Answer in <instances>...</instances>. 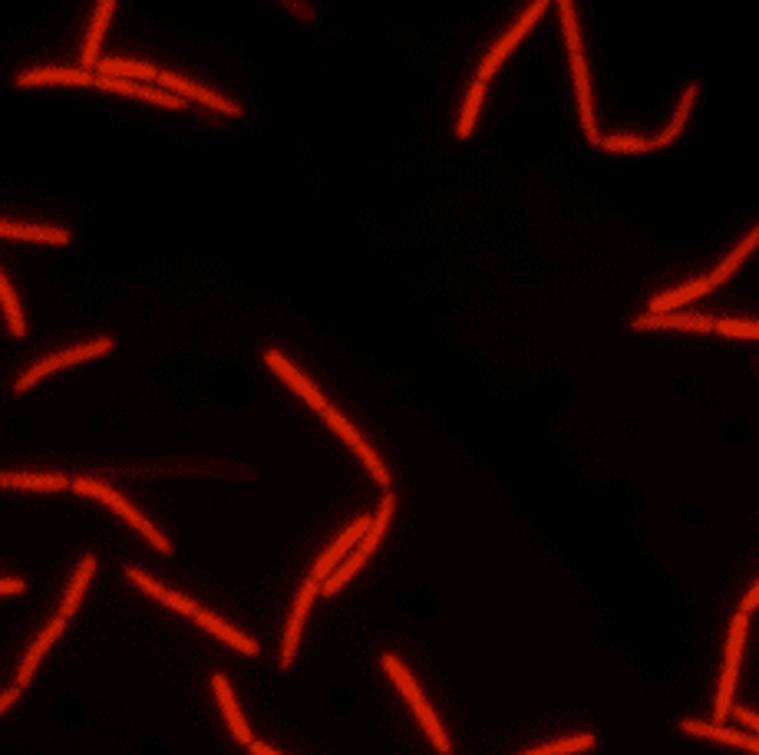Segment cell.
I'll list each match as a JSON object with an SVG mask.
<instances>
[{"label":"cell","instance_id":"6da1fadb","mask_svg":"<svg viewBox=\"0 0 759 755\" xmlns=\"http://www.w3.org/2000/svg\"><path fill=\"white\" fill-rule=\"evenodd\" d=\"M383 670H387V676L396 683V690L403 693V699L406 703L413 706V713H416V719H420V726L426 729V736H429V742L443 752V755H449V736H446V729L439 726V719H436V713H433V706L426 703V696H423V690L416 686V680H413V673L406 670V666L393 657V653H383Z\"/></svg>","mask_w":759,"mask_h":755},{"label":"cell","instance_id":"4316f807","mask_svg":"<svg viewBox=\"0 0 759 755\" xmlns=\"http://www.w3.org/2000/svg\"><path fill=\"white\" fill-rule=\"evenodd\" d=\"M482 96H486V83H482V80H472L469 93H466V103H462L459 126H456V136H459V139H469L472 129H476V116H479Z\"/></svg>","mask_w":759,"mask_h":755},{"label":"cell","instance_id":"7402d4cb","mask_svg":"<svg viewBox=\"0 0 759 755\" xmlns=\"http://www.w3.org/2000/svg\"><path fill=\"white\" fill-rule=\"evenodd\" d=\"M96 73L99 76H116V80H159V70L152 63H139V60H123V57H113V60H99L96 63Z\"/></svg>","mask_w":759,"mask_h":755},{"label":"cell","instance_id":"5bb4252c","mask_svg":"<svg viewBox=\"0 0 759 755\" xmlns=\"http://www.w3.org/2000/svg\"><path fill=\"white\" fill-rule=\"evenodd\" d=\"M680 729L690 732V736L713 739V742H723V746H736V749H750L759 755V736H750V732H740V729H730L720 723H700V719H684Z\"/></svg>","mask_w":759,"mask_h":755},{"label":"cell","instance_id":"74e56055","mask_svg":"<svg viewBox=\"0 0 759 755\" xmlns=\"http://www.w3.org/2000/svg\"><path fill=\"white\" fill-rule=\"evenodd\" d=\"M248 752H251V755H281L278 749L264 746V742H258V739H255V742H251V746H248Z\"/></svg>","mask_w":759,"mask_h":755},{"label":"cell","instance_id":"e575fe53","mask_svg":"<svg viewBox=\"0 0 759 755\" xmlns=\"http://www.w3.org/2000/svg\"><path fill=\"white\" fill-rule=\"evenodd\" d=\"M27 591V584L20 577H0V594H20Z\"/></svg>","mask_w":759,"mask_h":755},{"label":"cell","instance_id":"ba28073f","mask_svg":"<svg viewBox=\"0 0 759 755\" xmlns=\"http://www.w3.org/2000/svg\"><path fill=\"white\" fill-rule=\"evenodd\" d=\"M165 93H175L179 99H198V103L212 106L215 113H225V116H241V106H235L231 99L218 96L215 90H208V86H198L192 80H185V76L179 73H169V70H159V80H156Z\"/></svg>","mask_w":759,"mask_h":755},{"label":"cell","instance_id":"9c48e42d","mask_svg":"<svg viewBox=\"0 0 759 755\" xmlns=\"http://www.w3.org/2000/svg\"><path fill=\"white\" fill-rule=\"evenodd\" d=\"M321 594V584L317 581H307L301 584V591H297V601L291 607V617H288V630H284V643H281V670H288V666L294 663V653H297V643H301V630H304V617L307 610H311L314 597Z\"/></svg>","mask_w":759,"mask_h":755},{"label":"cell","instance_id":"4dcf8cb0","mask_svg":"<svg viewBox=\"0 0 759 755\" xmlns=\"http://www.w3.org/2000/svg\"><path fill=\"white\" fill-rule=\"evenodd\" d=\"M598 146L604 152H651L654 142L644 139V136H634V132H614V136H601Z\"/></svg>","mask_w":759,"mask_h":755},{"label":"cell","instance_id":"8fae6325","mask_svg":"<svg viewBox=\"0 0 759 755\" xmlns=\"http://www.w3.org/2000/svg\"><path fill=\"white\" fill-rule=\"evenodd\" d=\"M264 363H268L271 370L278 373L281 380L288 383V386H291V390H294L297 396H304V399H307V406H314L317 413H324V409L330 406L327 399H324V393L317 390V386H314L311 380H307V376H304L301 370H297V366H294L288 357H284L281 350H268V353H264Z\"/></svg>","mask_w":759,"mask_h":755},{"label":"cell","instance_id":"3957f363","mask_svg":"<svg viewBox=\"0 0 759 755\" xmlns=\"http://www.w3.org/2000/svg\"><path fill=\"white\" fill-rule=\"evenodd\" d=\"M73 492H80V495H93V498H99V502H106L109 508H113L116 515H123V521H129L132 528L139 531L142 538H146L152 548L156 551H162V554H169L172 551V544H169V538L162 535V531L152 525L149 518H142L136 508H132L123 495L116 492V488H109L106 482H99V479H90V475H80V479H73Z\"/></svg>","mask_w":759,"mask_h":755},{"label":"cell","instance_id":"e0dca14e","mask_svg":"<svg viewBox=\"0 0 759 755\" xmlns=\"http://www.w3.org/2000/svg\"><path fill=\"white\" fill-rule=\"evenodd\" d=\"M66 630V617H53L47 627H43V634L33 640V647L27 650V657H24V663H20V670H17V690H24V686L33 680V673H37V666H40V660H43V653H47L50 647H53V640H57L60 634Z\"/></svg>","mask_w":759,"mask_h":755},{"label":"cell","instance_id":"8d00e7d4","mask_svg":"<svg viewBox=\"0 0 759 755\" xmlns=\"http://www.w3.org/2000/svg\"><path fill=\"white\" fill-rule=\"evenodd\" d=\"M17 696H20L17 686H10L7 693H0V713H4V709H10V703H17Z\"/></svg>","mask_w":759,"mask_h":755},{"label":"cell","instance_id":"d6986e66","mask_svg":"<svg viewBox=\"0 0 759 755\" xmlns=\"http://www.w3.org/2000/svg\"><path fill=\"white\" fill-rule=\"evenodd\" d=\"M713 284L710 277H697V281L690 284H680L674 287V291H660L654 301H651V314H670V310H687L690 301H697V297L710 294Z\"/></svg>","mask_w":759,"mask_h":755},{"label":"cell","instance_id":"cb8c5ba5","mask_svg":"<svg viewBox=\"0 0 759 755\" xmlns=\"http://www.w3.org/2000/svg\"><path fill=\"white\" fill-rule=\"evenodd\" d=\"M756 248H759V225H756V228H753L750 235H746L740 244H736V248H733L730 254H726V258L717 264V268H713V274H707V277H710V284H713V287L723 284L726 277H730L736 268H740V264H743L746 258H750V254H753Z\"/></svg>","mask_w":759,"mask_h":755},{"label":"cell","instance_id":"5b68a950","mask_svg":"<svg viewBox=\"0 0 759 755\" xmlns=\"http://www.w3.org/2000/svg\"><path fill=\"white\" fill-rule=\"evenodd\" d=\"M109 350H113V337H96L93 343H80V347H70V350L53 353V357H43L40 363H33L30 370L17 380V393L30 390V386L37 383L40 376H47V373H53V370H60V366H66V363H83V360L99 357V353H109Z\"/></svg>","mask_w":759,"mask_h":755},{"label":"cell","instance_id":"ffe728a7","mask_svg":"<svg viewBox=\"0 0 759 755\" xmlns=\"http://www.w3.org/2000/svg\"><path fill=\"white\" fill-rule=\"evenodd\" d=\"M113 10H116V4H113V0H99V7H96V17H93V24H90V33H86L83 53H80V60H83V70H90V73H93V66L99 63V40H103V33H106L109 17H113Z\"/></svg>","mask_w":759,"mask_h":755},{"label":"cell","instance_id":"1f68e13d","mask_svg":"<svg viewBox=\"0 0 759 755\" xmlns=\"http://www.w3.org/2000/svg\"><path fill=\"white\" fill-rule=\"evenodd\" d=\"M720 337H740V340H759V320H743V317H723L717 320Z\"/></svg>","mask_w":759,"mask_h":755},{"label":"cell","instance_id":"484cf974","mask_svg":"<svg viewBox=\"0 0 759 755\" xmlns=\"http://www.w3.org/2000/svg\"><path fill=\"white\" fill-rule=\"evenodd\" d=\"M697 93H700V86L697 83H690L687 86V93L680 96V103H677V113H674V119L667 122V129L660 132L657 139H651L654 142V149H664V146H670L680 132H684V126H687V116H690V109H693V99H697Z\"/></svg>","mask_w":759,"mask_h":755},{"label":"cell","instance_id":"7c38bea8","mask_svg":"<svg viewBox=\"0 0 759 755\" xmlns=\"http://www.w3.org/2000/svg\"><path fill=\"white\" fill-rule=\"evenodd\" d=\"M571 73H575V93H578L581 129H585V139L598 146V142H601V132H598V122H594V96H591V76H588L585 53H575V57H571Z\"/></svg>","mask_w":759,"mask_h":755},{"label":"cell","instance_id":"277c9868","mask_svg":"<svg viewBox=\"0 0 759 755\" xmlns=\"http://www.w3.org/2000/svg\"><path fill=\"white\" fill-rule=\"evenodd\" d=\"M545 7H548V0H535L532 7H528V10H522V17L515 20V24H512L509 30H505L499 40L492 43V50L486 53V60H482V66H479V76H476V80H482V83H486L489 76H492L495 70H499V66H502V60L509 57V53H512L515 47H519V40L525 37L528 30L535 27V20L545 14Z\"/></svg>","mask_w":759,"mask_h":755},{"label":"cell","instance_id":"603a6c76","mask_svg":"<svg viewBox=\"0 0 759 755\" xmlns=\"http://www.w3.org/2000/svg\"><path fill=\"white\" fill-rule=\"evenodd\" d=\"M393 508H396V498L387 492V495L380 498V508H377V515H373V521H370L367 535H363L360 544H357V551L363 554V558H370V554L377 551V544L383 541V535H387V525H390V518H393Z\"/></svg>","mask_w":759,"mask_h":755},{"label":"cell","instance_id":"4fadbf2b","mask_svg":"<svg viewBox=\"0 0 759 755\" xmlns=\"http://www.w3.org/2000/svg\"><path fill=\"white\" fill-rule=\"evenodd\" d=\"M126 577H129L132 584L139 587V591H146L149 597H156V601H162L165 607H172L175 614L195 617L198 610H202V607H198V604L192 601V597H185V594H179V591H169V587L159 584L156 577H149L146 571H139V568H126Z\"/></svg>","mask_w":759,"mask_h":755},{"label":"cell","instance_id":"44dd1931","mask_svg":"<svg viewBox=\"0 0 759 755\" xmlns=\"http://www.w3.org/2000/svg\"><path fill=\"white\" fill-rule=\"evenodd\" d=\"M0 235L4 238H24V241H47V244H66L70 231L47 228V225H24V221H7L0 218Z\"/></svg>","mask_w":759,"mask_h":755},{"label":"cell","instance_id":"8992f818","mask_svg":"<svg viewBox=\"0 0 759 755\" xmlns=\"http://www.w3.org/2000/svg\"><path fill=\"white\" fill-rule=\"evenodd\" d=\"M324 419H327V426L334 429L337 436L344 439L347 446H350V449H354V452L360 455V462H363V465H367V469H370L373 482L387 488V485H390V472H387V465H383V459H380V455H377V452H373V449L367 446V439H363L360 432L354 429V423H347V419H344V413H337L334 406H327V409H324Z\"/></svg>","mask_w":759,"mask_h":755},{"label":"cell","instance_id":"30bf717a","mask_svg":"<svg viewBox=\"0 0 759 755\" xmlns=\"http://www.w3.org/2000/svg\"><path fill=\"white\" fill-rule=\"evenodd\" d=\"M634 330H693V333H707L717 327V320L710 314H690V310H670V314H641L631 320Z\"/></svg>","mask_w":759,"mask_h":755},{"label":"cell","instance_id":"d6a6232c","mask_svg":"<svg viewBox=\"0 0 759 755\" xmlns=\"http://www.w3.org/2000/svg\"><path fill=\"white\" fill-rule=\"evenodd\" d=\"M558 14H561V30H565V43L571 57H575V53H581V30H578L575 4H571V0H558Z\"/></svg>","mask_w":759,"mask_h":755},{"label":"cell","instance_id":"d590c367","mask_svg":"<svg viewBox=\"0 0 759 755\" xmlns=\"http://www.w3.org/2000/svg\"><path fill=\"white\" fill-rule=\"evenodd\" d=\"M759 607V581L750 587V594H746L743 597V604H740V610H743V614H753V610Z\"/></svg>","mask_w":759,"mask_h":755},{"label":"cell","instance_id":"ac0fdd59","mask_svg":"<svg viewBox=\"0 0 759 755\" xmlns=\"http://www.w3.org/2000/svg\"><path fill=\"white\" fill-rule=\"evenodd\" d=\"M198 627L202 630H208V634H215L222 643H228V647H235L238 653H245V657H258V643L251 640L248 634H241V630H235L231 624H225L222 617H215V614H208V610H198V614L192 617Z\"/></svg>","mask_w":759,"mask_h":755},{"label":"cell","instance_id":"83f0119b","mask_svg":"<svg viewBox=\"0 0 759 755\" xmlns=\"http://www.w3.org/2000/svg\"><path fill=\"white\" fill-rule=\"evenodd\" d=\"M0 304H4V310H7L10 333H14V337H24V333H27L24 310H20V301H17L14 287H10V281H7V274H4V271H0Z\"/></svg>","mask_w":759,"mask_h":755},{"label":"cell","instance_id":"f546056e","mask_svg":"<svg viewBox=\"0 0 759 755\" xmlns=\"http://www.w3.org/2000/svg\"><path fill=\"white\" fill-rule=\"evenodd\" d=\"M363 564H367V558H363V554L354 548V551H350L347 558H344V564H340V568H337V571L330 574L327 581L321 584V594H327V597H330V594H337L340 587H344V584L350 581V577H354V574L363 568Z\"/></svg>","mask_w":759,"mask_h":755},{"label":"cell","instance_id":"836d02e7","mask_svg":"<svg viewBox=\"0 0 759 755\" xmlns=\"http://www.w3.org/2000/svg\"><path fill=\"white\" fill-rule=\"evenodd\" d=\"M730 716H736L743 726H750V729L756 732V736H759V716L753 713V709H746V706H733V713H730Z\"/></svg>","mask_w":759,"mask_h":755},{"label":"cell","instance_id":"7a4b0ae2","mask_svg":"<svg viewBox=\"0 0 759 755\" xmlns=\"http://www.w3.org/2000/svg\"><path fill=\"white\" fill-rule=\"evenodd\" d=\"M746 630H750V614L736 610V617L730 620V637H726V657H723V673H720V686H717V703H713V723H720V726H723V719L733 713V693H736V676H740Z\"/></svg>","mask_w":759,"mask_h":755},{"label":"cell","instance_id":"52a82bcc","mask_svg":"<svg viewBox=\"0 0 759 755\" xmlns=\"http://www.w3.org/2000/svg\"><path fill=\"white\" fill-rule=\"evenodd\" d=\"M370 521H373L370 515H360L357 521H350V525L344 528V535H340V538H337V541L330 544V548L321 554V558H317L314 571H311V581L324 584L327 577L334 574V571L340 568V564H344V558H347V554L357 548V544H360V538H363V535H367Z\"/></svg>","mask_w":759,"mask_h":755},{"label":"cell","instance_id":"d4e9b609","mask_svg":"<svg viewBox=\"0 0 759 755\" xmlns=\"http://www.w3.org/2000/svg\"><path fill=\"white\" fill-rule=\"evenodd\" d=\"M93 571H96V554H86V558L80 561V568H76V574H73L70 591H66L63 604H60V617L70 620L76 614V607H80V601H83V591H86V584H90Z\"/></svg>","mask_w":759,"mask_h":755},{"label":"cell","instance_id":"f1b7e54d","mask_svg":"<svg viewBox=\"0 0 759 755\" xmlns=\"http://www.w3.org/2000/svg\"><path fill=\"white\" fill-rule=\"evenodd\" d=\"M591 746H594V736H591V732H581V736H568V739L548 742V746L528 749L522 755H575V752H588Z\"/></svg>","mask_w":759,"mask_h":755},{"label":"cell","instance_id":"9a60e30c","mask_svg":"<svg viewBox=\"0 0 759 755\" xmlns=\"http://www.w3.org/2000/svg\"><path fill=\"white\" fill-rule=\"evenodd\" d=\"M212 690H215V696H218V706H222L231 736H235V739L241 742V746H251V742H255V736H251L245 716H241V709H238V703H235V693H231L225 673H215V676H212Z\"/></svg>","mask_w":759,"mask_h":755},{"label":"cell","instance_id":"f35d334b","mask_svg":"<svg viewBox=\"0 0 759 755\" xmlns=\"http://www.w3.org/2000/svg\"><path fill=\"white\" fill-rule=\"evenodd\" d=\"M0 488H14V472H0Z\"/></svg>","mask_w":759,"mask_h":755},{"label":"cell","instance_id":"2e32d148","mask_svg":"<svg viewBox=\"0 0 759 755\" xmlns=\"http://www.w3.org/2000/svg\"><path fill=\"white\" fill-rule=\"evenodd\" d=\"M43 83H66V86H96V70H66V66H40L17 76V86H43Z\"/></svg>","mask_w":759,"mask_h":755}]
</instances>
